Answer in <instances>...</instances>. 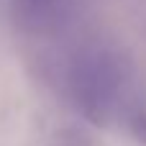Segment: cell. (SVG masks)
Listing matches in <instances>:
<instances>
[{
  "instance_id": "obj_2",
  "label": "cell",
  "mask_w": 146,
  "mask_h": 146,
  "mask_svg": "<svg viewBox=\"0 0 146 146\" xmlns=\"http://www.w3.org/2000/svg\"><path fill=\"white\" fill-rule=\"evenodd\" d=\"M10 18L26 31H51L67 21L72 0H5Z\"/></svg>"
},
{
  "instance_id": "obj_1",
  "label": "cell",
  "mask_w": 146,
  "mask_h": 146,
  "mask_svg": "<svg viewBox=\"0 0 146 146\" xmlns=\"http://www.w3.org/2000/svg\"><path fill=\"white\" fill-rule=\"evenodd\" d=\"M67 92L77 110L92 123H123L131 133L146 139V108L133 72L108 49L80 51L67 69Z\"/></svg>"
}]
</instances>
